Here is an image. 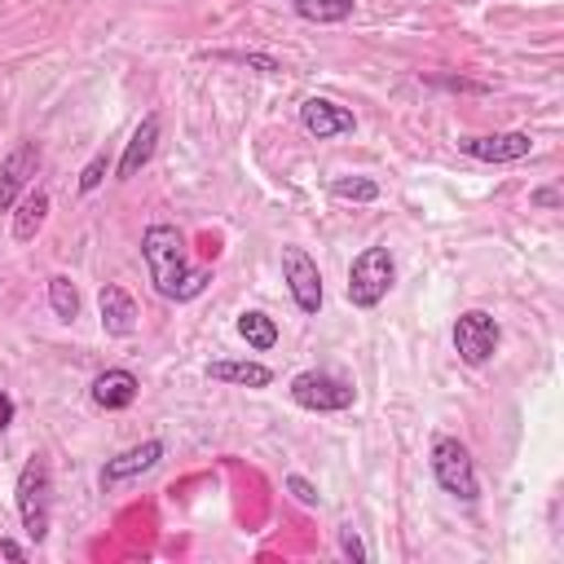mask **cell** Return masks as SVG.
<instances>
[{
    "label": "cell",
    "instance_id": "cell-1",
    "mask_svg": "<svg viewBox=\"0 0 564 564\" xmlns=\"http://www.w3.org/2000/svg\"><path fill=\"white\" fill-rule=\"evenodd\" d=\"M141 260H145V269H150L154 291H159L163 300H176V304L203 295L207 282H212L207 269H189V260H185V238H181V229L167 225V220H154V225L141 234Z\"/></svg>",
    "mask_w": 564,
    "mask_h": 564
},
{
    "label": "cell",
    "instance_id": "cell-24",
    "mask_svg": "<svg viewBox=\"0 0 564 564\" xmlns=\"http://www.w3.org/2000/svg\"><path fill=\"white\" fill-rule=\"evenodd\" d=\"M286 489L295 494V502H304V507H317V489H313L304 476H286Z\"/></svg>",
    "mask_w": 564,
    "mask_h": 564
},
{
    "label": "cell",
    "instance_id": "cell-2",
    "mask_svg": "<svg viewBox=\"0 0 564 564\" xmlns=\"http://www.w3.org/2000/svg\"><path fill=\"white\" fill-rule=\"evenodd\" d=\"M18 516L31 542L48 538V516H53V471L44 454H31L18 471Z\"/></svg>",
    "mask_w": 564,
    "mask_h": 564
},
{
    "label": "cell",
    "instance_id": "cell-16",
    "mask_svg": "<svg viewBox=\"0 0 564 564\" xmlns=\"http://www.w3.org/2000/svg\"><path fill=\"white\" fill-rule=\"evenodd\" d=\"M207 379H216V383H238V388H269V383H273V370L260 366V361H212V366H207Z\"/></svg>",
    "mask_w": 564,
    "mask_h": 564
},
{
    "label": "cell",
    "instance_id": "cell-19",
    "mask_svg": "<svg viewBox=\"0 0 564 564\" xmlns=\"http://www.w3.org/2000/svg\"><path fill=\"white\" fill-rule=\"evenodd\" d=\"M48 308H53L62 322H75V317H79V291H75V282H70L66 273H53V278H48Z\"/></svg>",
    "mask_w": 564,
    "mask_h": 564
},
{
    "label": "cell",
    "instance_id": "cell-10",
    "mask_svg": "<svg viewBox=\"0 0 564 564\" xmlns=\"http://www.w3.org/2000/svg\"><path fill=\"white\" fill-rule=\"evenodd\" d=\"M35 172H40V145H35V141H18V145L4 154V163H0V207H4V212L18 203V194L31 185Z\"/></svg>",
    "mask_w": 564,
    "mask_h": 564
},
{
    "label": "cell",
    "instance_id": "cell-27",
    "mask_svg": "<svg viewBox=\"0 0 564 564\" xmlns=\"http://www.w3.org/2000/svg\"><path fill=\"white\" fill-rule=\"evenodd\" d=\"M533 203H538V207H560V189H538Z\"/></svg>",
    "mask_w": 564,
    "mask_h": 564
},
{
    "label": "cell",
    "instance_id": "cell-25",
    "mask_svg": "<svg viewBox=\"0 0 564 564\" xmlns=\"http://www.w3.org/2000/svg\"><path fill=\"white\" fill-rule=\"evenodd\" d=\"M13 414H18V405H13V397L9 392H0V432L13 423Z\"/></svg>",
    "mask_w": 564,
    "mask_h": 564
},
{
    "label": "cell",
    "instance_id": "cell-18",
    "mask_svg": "<svg viewBox=\"0 0 564 564\" xmlns=\"http://www.w3.org/2000/svg\"><path fill=\"white\" fill-rule=\"evenodd\" d=\"M295 18L304 22H317V26H330V22H348L352 18V0H291Z\"/></svg>",
    "mask_w": 564,
    "mask_h": 564
},
{
    "label": "cell",
    "instance_id": "cell-7",
    "mask_svg": "<svg viewBox=\"0 0 564 564\" xmlns=\"http://www.w3.org/2000/svg\"><path fill=\"white\" fill-rule=\"evenodd\" d=\"M282 278H286V291L300 313L322 308V269L304 247H282Z\"/></svg>",
    "mask_w": 564,
    "mask_h": 564
},
{
    "label": "cell",
    "instance_id": "cell-23",
    "mask_svg": "<svg viewBox=\"0 0 564 564\" xmlns=\"http://www.w3.org/2000/svg\"><path fill=\"white\" fill-rule=\"evenodd\" d=\"M106 167H110V159H106V154H93V159H88V167L79 172V189H84V194H93V189L106 181Z\"/></svg>",
    "mask_w": 564,
    "mask_h": 564
},
{
    "label": "cell",
    "instance_id": "cell-9",
    "mask_svg": "<svg viewBox=\"0 0 564 564\" xmlns=\"http://www.w3.org/2000/svg\"><path fill=\"white\" fill-rule=\"evenodd\" d=\"M300 123H304V132L317 137V141H330V137H344V132L357 128L352 110H344V106L330 101V97H304V101H300Z\"/></svg>",
    "mask_w": 564,
    "mask_h": 564
},
{
    "label": "cell",
    "instance_id": "cell-3",
    "mask_svg": "<svg viewBox=\"0 0 564 564\" xmlns=\"http://www.w3.org/2000/svg\"><path fill=\"white\" fill-rule=\"evenodd\" d=\"M397 282V260L388 247H366L348 264V300L352 308H375Z\"/></svg>",
    "mask_w": 564,
    "mask_h": 564
},
{
    "label": "cell",
    "instance_id": "cell-4",
    "mask_svg": "<svg viewBox=\"0 0 564 564\" xmlns=\"http://www.w3.org/2000/svg\"><path fill=\"white\" fill-rule=\"evenodd\" d=\"M432 476L436 485L458 498V502H476L480 498V480H476V463L467 454V445L458 436H436L432 441Z\"/></svg>",
    "mask_w": 564,
    "mask_h": 564
},
{
    "label": "cell",
    "instance_id": "cell-8",
    "mask_svg": "<svg viewBox=\"0 0 564 564\" xmlns=\"http://www.w3.org/2000/svg\"><path fill=\"white\" fill-rule=\"evenodd\" d=\"M458 150L480 163H516L533 150L529 132H485V137H458Z\"/></svg>",
    "mask_w": 564,
    "mask_h": 564
},
{
    "label": "cell",
    "instance_id": "cell-21",
    "mask_svg": "<svg viewBox=\"0 0 564 564\" xmlns=\"http://www.w3.org/2000/svg\"><path fill=\"white\" fill-rule=\"evenodd\" d=\"M207 57H216V62H238V66H251V70H260V75H278V70H282V62L269 57V53H207Z\"/></svg>",
    "mask_w": 564,
    "mask_h": 564
},
{
    "label": "cell",
    "instance_id": "cell-20",
    "mask_svg": "<svg viewBox=\"0 0 564 564\" xmlns=\"http://www.w3.org/2000/svg\"><path fill=\"white\" fill-rule=\"evenodd\" d=\"M330 198H344V203H375V198H379V181H370V176H339V181H330Z\"/></svg>",
    "mask_w": 564,
    "mask_h": 564
},
{
    "label": "cell",
    "instance_id": "cell-22",
    "mask_svg": "<svg viewBox=\"0 0 564 564\" xmlns=\"http://www.w3.org/2000/svg\"><path fill=\"white\" fill-rule=\"evenodd\" d=\"M339 555H344V560H357V564L370 560V551H366V542H361V533H357L352 524L339 529Z\"/></svg>",
    "mask_w": 564,
    "mask_h": 564
},
{
    "label": "cell",
    "instance_id": "cell-12",
    "mask_svg": "<svg viewBox=\"0 0 564 564\" xmlns=\"http://www.w3.org/2000/svg\"><path fill=\"white\" fill-rule=\"evenodd\" d=\"M97 313H101V330L106 335H132L137 330V300L119 286V282H106L97 291Z\"/></svg>",
    "mask_w": 564,
    "mask_h": 564
},
{
    "label": "cell",
    "instance_id": "cell-5",
    "mask_svg": "<svg viewBox=\"0 0 564 564\" xmlns=\"http://www.w3.org/2000/svg\"><path fill=\"white\" fill-rule=\"evenodd\" d=\"M286 392H291V401L300 410H313V414H339V410H348L357 401L352 383H344L330 370H300Z\"/></svg>",
    "mask_w": 564,
    "mask_h": 564
},
{
    "label": "cell",
    "instance_id": "cell-11",
    "mask_svg": "<svg viewBox=\"0 0 564 564\" xmlns=\"http://www.w3.org/2000/svg\"><path fill=\"white\" fill-rule=\"evenodd\" d=\"M163 458V441H141V445H132V449H123V454H115V458H106V467H101V489H115V485H123V480H132V476H141V471H150L154 463Z\"/></svg>",
    "mask_w": 564,
    "mask_h": 564
},
{
    "label": "cell",
    "instance_id": "cell-6",
    "mask_svg": "<svg viewBox=\"0 0 564 564\" xmlns=\"http://www.w3.org/2000/svg\"><path fill=\"white\" fill-rule=\"evenodd\" d=\"M498 339H502V326H498L494 313H485V308L458 313V322H454V352L467 366H485L498 352Z\"/></svg>",
    "mask_w": 564,
    "mask_h": 564
},
{
    "label": "cell",
    "instance_id": "cell-15",
    "mask_svg": "<svg viewBox=\"0 0 564 564\" xmlns=\"http://www.w3.org/2000/svg\"><path fill=\"white\" fill-rule=\"evenodd\" d=\"M13 238L18 242H31L40 229H44V216H48V194L44 189H26L18 203H13Z\"/></svg>",
    "mask_w": 564,
    "mask_h": 564
},
{
    "label": "cell",
    "instance_id": "cell-26",
    "mask_svg": "<svg viewBox=\"0 0 564 564\" xmlns=\"http://www.w3.org/2000/svg\"><path fill=\"white\" fill-rule=\"evenodd\" d=\"M0 555H9V560H26V546H18L13 538H0Z\"/></svg>",
    "mask_w": 564,
    "mask_h": 564
},
{
    "label": "cell",
    "instance_id": "cell-17",
    "mask_svg": "<svg viewBox=\"0 0 564 564\" xmlns=\"http://www.w3.org/2000/svg\"><path fill=\"white\" fill-rule=\"evenodd\" d=\"M238 335L247 339V348H256V352H269L273 344H278V322L269 317V313H260V308H247V313H238Z\"/></svg>",
    "mask_w": 564,
    "mask_h": 564
},
{
    "label": "cell",
    "instance_id": "cell-14",
    "mask_svg": "<svg viewBox=\"0 0 564 564\" xmlns=\"http://www.w3.org/2000/svg\"><path fill=\"white\" fill-rule=\"evenodd\" d=\"M154 145H159V115H145L141 123H137V132H132V141L123 145V154H119V181H128V176H137L145 163H150V154H154Z\"/></svg>",
    "mask_w": 564,
    "mask_h": 564
},
{
    "label": "cell",
    "instance_id": "cell-13",
    "mask_svg": "<svg viewBox=\"0 0 564 564\" xmlns=\"http://www.w3.org/2000/svg\"><path fill=\"white\" fill-rule=\"evenodd\" d=\"M93 405H101V410H128L132 401H137V392H141V383H137V375L132 370H123V366H115V370H101L97 379H93Z\"/></svg>",
    "mask_w": 564,
    "mask_h": 564
}]
</instances>
